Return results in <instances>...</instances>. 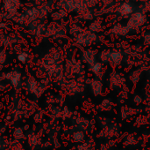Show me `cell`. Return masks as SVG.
Masks as SVG:
<instances>
[{
	"label": "cell",
	"instance_id": "6da1fadb",
	"mask_svg": "<svg viewBox=\"0 0 150 150\" xmlns=\"http://www.w3.org/2000/svg\"><path fill=\"white\" fill-rule=\"evenodd\" d=\"M19 6H20L19 0H4V10L11 14L16 13Z\"/></svg>",
	"mask_w": 150,
	"mask_h": 150
},
{
	"label": "cell",
	"instance_id": "7a4b0ae2",
	"mask_svg": "<svg viewBox=\"0 0 150 150\" xmlns=\"http://www.w3.org/2000/svg\"><path fill=\"white\" fill-rule=\"evenodd\" d=\"M6 78L8 79V80L11 83V85L13 87H17L20 83L21 75L17 71H11V72H10L9 73L6 74Z\"/></svg>",
	"mask_w": 150,
	"mask_h": 150
},
{
	"label": "cell",
	"instance_id": "3957f363",
	"mask_svg": "<svg viewBox=\"0 0 150 150\" xmlns=\"http://www.w3.org/2000/svg\"><path fill=\"white\" fill-rule=\"evenodd\" d=\"M18 61H20L21 63H25V62L27 61V59H28V55H27V53H25V52H21L20 54H18Z\"/></svg>",
	"mask_w": 150,
	"mask_h": 150
},
{
	"label": "cell",
	"instance_id": "277c9868",
	"mask_svg": "<svg viewBox=\"0 0 150 150\" xmlns=\"http://www.w3.org/2000/svg\"><path fill=\"white\" fill-rule=\"evenodd\" d=\"M74 139L76 141H81L83 140V134L80 132H77L74 134Z\"/></svg>",
	"mask_w": 150,
	"mask_h": 150
},
{
	"label": "cell",
	"instance_id": "5b68a950",
	"mask_svg": "<svg viewBox=\"0 0 150 150\" xmlns=\"http://www.w3.org/2000/svg\"><path fill=\"white\" fill-rule=\"evenodd\" d=\"M6 57H7V55H6V52L4 50H2L0 51V64H4L6 60Z\"/></svg>",
	"mask_w": 150,
	"mask_h": 150
}]
</instances>
